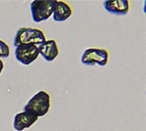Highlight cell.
Returning a JSON list of instances; mask_svg holds the SVG:
<instances>
[{
    "label": "cell",
    "instance_id": "obj_7",
    "mask_svg": "<svg viewBox=\"0 0 146 131\" xmlns=\"http://www.w3.org/2000/svg\"><path fill=\"white\" fill-rule=\"evenodd\" d=\"M38 53L48 62L53 61L59 54L57 44L54 39L46 40L44 43L38 46Z\"/></svg>",
    "mask_w": 146,
    "mask_h": 131
},
{
    "label": "cell",
    "instance_id": "obj_6",
    "mask_svg": "<svg viewBox=\"0 0 146 131\" xmlns=\"http://www.w3.org/2000/svg\"><path fill=\"white\" fill-rule=\"evenodd\" d=\"M38 118L37 116L25 111L17 113L14 118V129L16 131H23L27 128H30L34 123H36Z\"/></svg>",
    "mask_w": 146,
    "mask_h": 131
},
{
    "label": "cell",
    "instance_id": "obj_5",
    "mask_svg": "<svg viewBox=\"0 0 146 131\" xmlns=\"http://www.w3.org/2000/svg\"><path fill=\"white\" fill-rule=\"evenodd\" d=\"M38 46L34 44H21L15 47V59L21 64L27 66L32 64L38 57Z\"/></svg>",
    "mask_w": 146,
    "mask_h": 131
},
{
    "label": "cell",
    "instance_id": "obj_4",
    "mask_svg": "<svg viewBox=\"0 0 146 131\" xmlns=\"http://www.w3.org/2000/svg\"><path fill=\"white\" fill-rule=\"evenodd\" d=\"M109 60V53L106 49L89 48L86 49L81 56V63L86 66L98 65L104 66Z\"/></svg>",
    "mask_w": 146,
    "mask_h": 131
},
{
    "label": "cell",
    "instance_id": "obj_9",
    "mask_svg": "<svg viewBox=\"0 0 146 131\" xmlns=\"http://www.w3.org/2000/svg\"><path fill=\"white\" fill-rule=\"evenodd\" d=\"M72 14L71 7L63 1H55L53 6V19L56 22H62L68 19Z\"/></svg>",
    "mask_w": 146,
    "mask_h": 131
},
{
    "label": "cell",
    "instance_id": "obj_11",
    "mask_svg": "<svg viewBox=\"0 0 146 131\" xmlns=\"http://www.w3.org/2000/svg\"><path fill=\"white\" fill-rule=\"evenodd\" d=\"M3 67H4V64H3V62L0 60V74H1V72H3Z\"/></svg>",
    "mask_w": 146,
    "mask_h": 131
},
{
    "label": "cell",
    "instance_id": "obj_3",
    "mask_svg": "<svg viewBox=\"0 0 146 131\" xmlns=\"http://www.w3.org/2000/svg\"><path fill=\"white\" fill-rule=\"evenodd\" d=\"M55 0H34L30 4L33 20L36 23L46 20L52 15Z\"/></svg>",
    "mask_w": 146,
    "mask_h": 131
},
{
    "label": "cell",
    "instance_id": "obj_8",
    "mask_svg": "<svg viewBox=\"0 0 146 131\" xmlns=\"http://www.w3.org/2000/svg\"><path fill=\"white\" fill-rule=\"evenodd\" d=\"M104 8L109 13L116 15H125L129 11L128 0H114L104 2Z\"/></svg>",
    "mask_w": 146,
    "mask_h": 131
},
{
    "label": "cell",
    "instance_id": "obj_10",
    "mask_svg": "<svg viewBox=\"0 0 146 131\" xmlns=\"http://www.w3.org/2000/svg\"><path fill=\"white\" fill-rule=\"evenodd\" d=\"M9 55V47L8 44L0 39V58H7Z\"/></svg>",
    "mask_w": 146,
    "mask_h": 131
},
{
    "label": "cell",
    "instance_id": "obj_2",
    "mask_svg": "<svg viewBox=\"0 0 146 131\" xmlns=\"http://www.w3.org/2000/svg\"><path fill=\"white\" fill-rule=\"evenodd\" d=\"M45 41V36L41 30L31 27H21L15 35L14 46L17 47L21 44H34L37 46Z\"/></svg>",
    "mask_w": 146,
    "mask_h": 131
},
{
    "label": "cell",
    "instance_id": "obj_1",
    "mask_svg": "<svg viewBox=\"0 0 146 131\" xmlns=\"http://www.w3.org/2000/svg\"><path fill=\"white\" fill-rule=\"evenodd\" d=\"M50 107V96L45 91H39L35 94L24 107L25 112H28L38 118L44 116Z\"/></svg>",
    "mask_w": 146,
    "mask_h": 131
}]
</instances>
